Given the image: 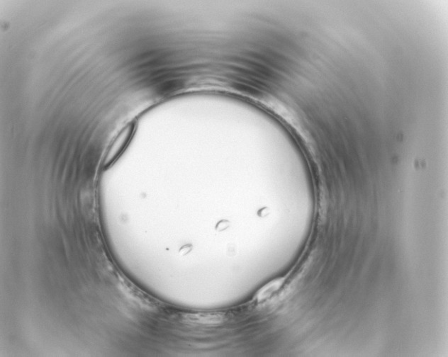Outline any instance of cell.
<instances>
[{
	"label": "cell",
	"instance_id": "1",
	"mask_svg": "<svg viewBox=\"0 0 448 357\" xmlns=\"http://www.w3.org/2000/svg\"><path fill=\"white\" fill-rule=\"evenodd\" d=\"M134 125L133 123H129L121 130L110 145L106 153L104 160V165H110L120 156L121 153L126 148V145L129 143L134 134Z\"/></svg>",
	"mask_w": 448,
	"mask_h": 357
},
{
	"label": "cell",
	"instance_id": "2",
	"mask_svg": "<svg viewBox=\"0 0 448 357\" xmlns=\"http://www.w3.org/2000/svg\"><path fill=\"white\" fill-rule=\"evenodd\" d=\"M223 320V315L218 313L190 314L186 317L188 322L200 325H218Z\"/></svg>",
	"mask_w": 448,
	"mask_h": 357
},
{
	"label": "cell",
	"instance_id": "3",
	"mask_svg": "<svg viewBox=\"0 0 448 357\" xmlns=\"http://www.w3.org/2000/svg\"><path fill=\"white\" fill-rule=\"evenodd\" d=\"M282 282L283 281L280 279L274 280V281L269 282L265 287L261 288L258 293H257L256 298L258 302H262L265 299L271 296L272 294L275 293V291H277L278 289H279L280 286H281Z\"/></svg>",
	"mask_w": 448,
	"mask_h": 357
},
{
	"label": "cell",
	"instance_id": "4",
	"mask_svg": "<svg viewBox=\"0 0 448 357\" xmlns=\"http://www.w3.org/2000/svg\"><path fill=\"white\" fill-rule=\"evenodd\" d=\"M190 247H188V246L182 247V248H181V249L180 250V253L182 255H186V254H188V252H190Z\"/></svg>",
	"mask_w": 448,
	"mask_h": 357
}]
</instances>
